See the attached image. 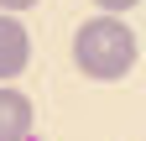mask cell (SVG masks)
Segmentation results:
<instances>
[{"label": "cell", "instance_id": "1", "mask_svg": "<svg viewBox=\"0 0 146 141\" xmlns=\"http://www.w3.org/2000/svg\"><path fill=\"white\" fill-rule=\"evenodd\" d=\"M136 31L120 21V16H94L73 31V63H78L84 78H99V84H115L136 68Z\"/></svg>", "mask_w": 146, "mask_h": 141}, {"label": "cell", "instance_id": "2", "mask_svg": "<svg viewBox=\"0 0 146 141\" xmlns=\"http://www.w3.org/2000/svg\"><path fill=\"white\" fill-rule=\"evenodd\" d=\"M31 63V37L11 11H0V84H11L16 73H26Z\"/></svg>", "mask_w": 146, "mask_h": 141}, {"label": "cell", "instance_id": "3", "mask_svg": "<svg viewBox=\"0 0 146 141\" xmlns=\"http://www.w3.org/2000/svg\"><path fill=\"white\" fill-rule=\"evenodd\" d=\"M31 99L11 84H0V141H36L31 136Z\"/></svg>", "mask_w": 146, "mask_h": 141}, {"label": "cell", "instance_id": "4", "mask_svg": "<svg viewBox=\"0 0 146 141\" xmlns=\"http://www.w3.org/2000/svg\"><path fill=\"white\" fill-rule=\"evenodd\" d=\"M99 5H104L110 16H125V11H131V5H141V0H99Z\"/></svg>", "mask_w": 146, "mask_h": 141}, {"label": "cell", "instance_id": "5", "mask_svg": "<svg viewBox=\"0 0 146 141\" xmlns=\"http://www.w3.org/2000/svg\"><path fill=\"white\" fill-rule=\"evenodd\" d=\"M31 5H36V0H0V11H11V16L16 11H31Z\"/></svg>", "mask_w": 146, "mask_h": 141}]
</instances>
